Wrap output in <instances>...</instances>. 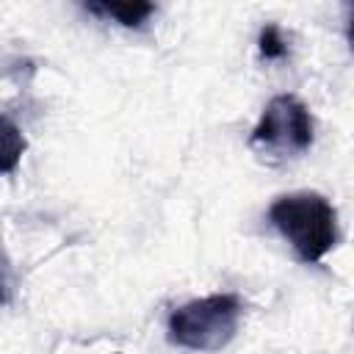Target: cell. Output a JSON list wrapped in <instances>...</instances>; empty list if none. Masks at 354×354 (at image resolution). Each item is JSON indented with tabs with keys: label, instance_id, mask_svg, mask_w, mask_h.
Wrapping results in <instances>:
<instances>
[{
	"label": "cell",
	"instance_id": "cell-1",
	"mask_svg": "<svg viewBox=\"0 0 354 354\" xmlns=\"http://www.w3.org/2000/svg\"><path fill=\"white\" fill-rule=\"evenodd\" d=\"M268 221L301 263H321L337 246V210L318 191L282 194L268 207Z\"/></svg>",
	"mask_w": 354,
	"mask_h": 354
},
{
	"label": "cell",
	"instance_id": "cell-5",
	"mask_svg": "<svg viewBox=\"0 0 354 354\" xmlns=\"http://www.w3.org/2000/svg\"><path fill=\"white\" fill-rule=\"evenodd\" d=\"M257 50L266 61H277L288 55V39L282 33V28L277 22H268L260 28V39H257Z\"/></svg>",
	"mask_w": 354,
	"mask_h": 354
},
{
	"label": "cell",
	"instance_id": "cell-2",
	"mask_svg": "<svg viewBox=\"0 0 354 354\" xmlns=\"http://www.w3.org/2000/svg\"><path fill=\"white\" fill-rule=\"evenodd\" d=\"M241 315L243 301L235 293L194 299L169 315V343L188 351H218L235 337Z\"/></svg>",
	"mask_w": 354,
	"mask_h": 354
},
{
	"label": "cell",
	"instance_id": "cell-4",
	"mask_svg": "<svg viewBox=\"0 0 354 354\" xmlns=\"http://www.w3.org/2000/svg\"><path fill=\"white\" fill-rule=\"evenodd\" d=\"M83 8L102 19H113L124 28H138L155 14L152 3H138V0H133V3H83Z\"/></svg>",
	"mask_w": 354,
	"mask_h": 354
},
{
	"label": "cell",
	"instance_id": "cell-6",
	"mask_svg": "<svg viewBox=\"0 0 354 354\" xmlns=\"http://www.w3.org/2000/svg\"><path fill=\"white\" fill-rule=\"evenodd\" d=\"M3 127H6V133H3V144H6V163H3V169L6 171H14V166H17V160H19V155H22V149H25V141H22V136H19V130L14 127V122L11 119H3Z\"/></svg>",
	"mask_w": 354,
	"mask_h": 354
},
{
	"label": "cell",
	"instance_id": "cell-3",
	"mask_svg": "<svg viewBox=\"0 0 354 354\" xmlns=\"http://www.w3.org/2000/svg\"><path fill=\"white\" fill-rule=\"evenodd\" d=\"M249 147L268 160H288L313 147V113L296 94H277L260 113Z\"/></svg>",
	"mask_w": 354,
	"mask_h": 354
},
{
	"label": "cell",
	"instance_id": "cell-7",
	"mask_svg": "<svg viewBox=\"0 0 354 354\" xmlns=\"http://www.w3.org/2000/svg\"><path fill=\"white\" fill-rule=\"evenodd\" d=\"M348 41H351V50H354V14H351V22H348Z\"/></svg>",
	"mask_w": 354,
	"mask_h": 354
}]
</instances>
